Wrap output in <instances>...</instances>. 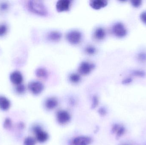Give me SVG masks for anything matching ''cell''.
Returning <instances> with one entry per match:
<instances>
[{
	"instance_id": "obj_4",
	"label": "cell",
	"mask_w": 146,
	"mask_h": 145,
	"mask_svg": "<svg viewBox=\"0 0 146 145\" xmlns=\"http://www.w3.org/2000/svg\"><path fill=\"white\" fill-rule=\"evenodd\" d=\"M95 68V65L88 61H83L80 64L78 71L80 75H86L90 74Z\"/></svg>"
},
{
	"instance_id": "obj_9",
	"label": "cell",
	"mask_w": 146,
	"mask_h": 145,
	"mask_svg": "<svg viewBox=\"0 0 146 145\" xmlns=\"http://www.w3.org/2000/svg\"><path fill=\"white\" fill-rule=\"evenodd\" d=\"M92 141V139L88 136H78L73 139L71 145H89Z\"/></svg>"
},
{
	"instance_id": "obj_30",
	"label": "cell",
	"mask_w": 146,
	"mask_h": 145,
	"mask_svg": "<svg viewBox=\"0 0 146 145\" xmlns=\"http://www.w3.org/2000/svg\"><path fill=\"white\" fill-rule=\"evenodd\" d=\"M122 145H128V144H122Z\"/></svg>"
},
{
	"instance_id": "obj_15",
	"label": "cell",
	"mask_w": 146,
	"mask_h": 145,
	"mask_svg": "<svg viewBox=\"0 0 146 145\" xmlns=\"http://www.w3.org/2000/svg\"><path fill=\"white\" fill-rule=\"evenodd\" d=\"M11 103L10 100L3 96H0V109L6 111L10 108Z\"/></svg>"
},
{
	"instance_id": "obj_8",
	"label": "cell",
	"mask_w": 146,
	"mask_h": 145,
	"mask_svg": "<svg viewBox=\"0 0 146 145\" xmlns=\"http://www.w3.org/2000/svg\"><path fill=\"white\" fill-rule=\"evenodd\" d=\"M72 1L70 0H60L56 2V8L59 12L69 11L72 5Z\"/></svg>"
},
{
	"instance_id": "obj_29",
	"label": "cell",
	"mask_w": 146,
	"mask_h": 145,
	"mask_svg": "<svg viewBox=\"0 0 146 145\" xmlns=\"http://www.w3.org/2000/svg\"><path fill=\"white\" fill-rule=\"evenodd\" d=\"M18 127L20 129H23L25 128V124L23 123H20L18 125Z\"/></svg>"
},
{
	"instance_id": "obj_27",
	"label": "cell",
	"mask_w": 146,
	"mask_h": 145,
	"mask_svg": "<svg viewBox=\"0 0 146 145\" xmlns=\"http://www.w3.org/2000/svg\"><path fill=\"white\" fill-rule=\"evenodd\" d=\"M141 18L142 21H143L145 24H146V13H143L141 14Z\"/></svg>"
},
{
	"instance_id": "obj_12",
	"label": "cell",
	"mask_w": 146,
	"mask_h": 145,
	"mask_svg": "<svg viewBox=\"0 0 146 145\" xmlns=\"http://www.w3.org/2000/svg\"><path fill=\"white\" fill-rule=\"evenodd\" d=\"M106 35V32L103 27H97L94 31V37L97 41H102L105 37Z\"/></svg>"
},
{
	"instance_id": "obj_18",
	"label": "cell",
	"mask_w": 146,
	"mask_h": 145,
	"mask_svg": "<svg viewBox=\"0 0 146 145\" xmlns=\"http://www.w3.org/2000/svg\"><path fill=\"white\" fill-rule=\"evenodd\" d=\"M85 52L88 55H93L97 52V49L92 45H88L85 47L84 49Z\"/></svg>"
},
{
	"instance_id": "obj_21",
	"label": "cell",
	"mask_w": 146,
	"mask_h": 145,
	"mask_svg": "<svg viewBox=\"0 0 146 145\" xmlns=\"http://www.w3.org/2000/svg\"><path fill=\"white\" fill-rule=\"evenodd\" d=\"M13 126L12 120L9 118H7L5 119L3 123V127L7 130H9L12 128Z\"/></svg>"
},
{
	"instance_id": "obj_13",
	"label": "cell",
	"mask_w": 146,
	"mask_h": 145,
	"mask_svg": "<svg viewBox=\"0 0 146 145\" xmlns=\"http://www.w3.org/2000/svg\"><path fill=\"white\" fill-rule=\"evenodd\" d=\"M58 105V100L54 97H50L46 99L45 106L46 109L51 110L57 107Z\"/></svg>"
},
{
	"instance_id": "obj_24",
	"label": "cell",
	"mask_w": 146,
	"mask_h": 145,
	"mask_svg": "<svg viewBox=\"0 0 146 145\" xmlns=\"http://www.w3.org/2000/svg\"><path fill=\"white\" fill-rule=\"evenodd\" d=\"M7 27L4 24L0 25V36L3 35L7 32Z\"/></svg>"
},
{
	"instance_id": "obj_5",
	"label": "cell",
	"mask_w": 146,
	"mask_h": 145,
	"mask_svg": "<svg viewBox=\"0 0 146 145\" xmlns=\"http://www.w3.org/2000/svg\"><path fill=\"white\" fill-rule=\"evenodd\" d=\"M28 89L33 94L38 95L43 91L44 86L41 82L33 81L28 83Z\"/></svg>"
},
{
	"instance_id": "obj_23",
	"label": "cell",
	"mask_w": 146,
	"mask_h": 145,
	"mask_svg": "<svg viewBox=\"0 0 146 145\" xmlns=\"http://www.w3.org/2000/svg\"><path fill=\"white\" fill-rule=\"evenodd\" d=\"M99 104V99L98 97L96 95H94L92 98V108L95 109L98 106Z\"/></svg>"
},
{
	"instance_id": "obj_17",
	"label": "cell",
	"mask_w": 146,
	"mask_h": 145,
	"mask_svg": "<svg viewBox=\"0 0 146 145\" xmlns=\"http://www.w3.org/2000/svg\"><path fill=\"white\" fill-rule=\"evenodd\" d=\"M69 81L72 83L76 84L81 81V76L79 73H72L68 76Z\"/></svg>"
},
{
	"instance_id": "obj_1",
	"label": "cell",
	"mask_w": 146,
	"mask_h": 145,
	"mask_svg": "<svg viewBox=\"0 0 146 145\" xmlns=\"http://www.w3.org/2000/svg\"><path fill=\"white\" fill-rule=\"evenodd\" d=\"M29 10L35 14L41 16H46L48 11L44 3L40 1H30L27 3Z\"/></svg>"
},
{
	"instance_id": "obj_6",
	"label": "cell",
	"mask_w": 146,
	"mask_h": 145,
	"mask_svg": "<svg viewBox=\"0 0 146 145\" xmlns=\"http://www.w3.org/2000/svg\"><path fill=\"white\" fill-rule=\"evenodd\" d=\"M71 115L67 111L60 110L56 113L57 121L62 125H65L69 122L71 120Z\"/></svg>"
},
{
	"instance_id": "obj_19",
	"label": "cell",
	"mask_w": 146,
	"mask_h": 145,
	"mask_svg": "<svg viewBox=\"0 0 146 145\" xmlns=\"http://www.w3.org/2000/svg\"><path fill=\"white\" fill-rule=\"evenodd\" d=\"M126 128L124 126H122V125H119V127L117 129L115 133V134H116L117 138H119L122 136H123L126 133Z\"/></svg>"
},
{
	"instance_id": "obj_10",
	"label": "cell",
	"mask_w": 146,
	"mask_h": 145,
	"mask_svg": "<svg viewBox=\"0 0 146 145\" xmlns=\"http://www.w3.org/2000/svg\"><path fill=\"white\" fill-rule=\"evenodd\" d=\"M108 4V1L106 0H92L90 1V7L95 10H99L105 7Z\"/></svg>"
},
{
	"instance_id": "obj_7",
	"label": "cell",
	"mask_w": 146,
	"mask_h": 145,
	"mask_svg": "<svg viewBox=\"0 0 146 145\" xmlns=\"http://www.w3.org/2000/svg\"><path fill=\"white\" fill-rule=\"evenodd\" d=\"M112 33L118 37H123L127 34V30L123 24L120 23L115 24L112 27Z\"/></svg>"
},
{
	"instance_id": "obj_2",
	"label": "cell",
	"mask_w": 146,
	"mask_h": 145,
	"mask_svg": "<svg viewBox=\"0 0 146 145\" xmlns=\"http://www.w3.org/2000/svg\"><path fill=\"white\" fill-rule=\"evenodd\" d=\"M32 131L35 135V139L38 142L43 143L48 139V134L44 131L40 126L35 125L32 128Z\"/></svg>"
},
{
	"instance_id": "obj_26",
	"label": "cell",
	"mask_w": 146,
	"mask_h": 145,
	"mask_svg": "<svg viewBox=\"0 0 146 145\" xmlns=\"http://www.w3.org/2000/svg\"><path fill=\"white\" fill-rule=\"evenodd\" d=\"M8 4L6 2H3L0 4V8L2 10H6L8 8Z\"/></svg>"
},
{
	"instance_id": "obj_28",
	"label": "cell",
	"mask_w": 146,
	"mask_h": 145,
	"mask_svg": "<svg viewBox=\"0 0 146 145\" xmlns=\"http://www.w3.org/2000/svg\"><path fill=\"white\" fill-rule=\"evenodd\" d=\"M140 4V1H133V4L135 7H138V6H139Z\"/></svg>"
},
{
	"instance_id": "obj_22",
	"label": "cell",
	"mask_w": 146,
	"mask_h": 145,
	"mask_svg": "<svg viewBox=\"0 0 146 145\" xmlns=\"http://www.w3.org/2000/svg\"><path fill=\"white\" fill-rule=\"evenodd\" d=\"M15 89L18 93L19 94H22L24 93L25 92L26 87L25 85L21 84L17 85Z\"/></svg>"
},
{
	"instance_id": "obj_14",
	"label": "cell",
	"mask_w": 146,
	"mask_h": 145,
	"mask_svg": "<svg viewBox=\"0 0 146 145\" xmlns=\"http://www.w3.org/2000/svg\"><path fill=\"white\" fill-rule=\"evenodd\" d=\"M62 34L58 31H52L47 35V38L49 41L53 42H58L61 40Z\"/></svg>"
},
{
	"instance_id": "obj_11",
	"label": "cell",
	"mask_w": 146,
	"mask_h": 145,
	"mask_svg": "<svg viewBox=\"0 0 146 145\" xmlns=\"http://www.w3.org/2000/svg\"><path fill=\"white\" fill-rule=\"evenodd\" d=\"M10 79L12 82L16 85L21 84L23 80L22 74L18 71L13 72L10 74Z\"/></svg>"
},
{
	"instance_id": "obj_20",
	"label": "cell",
	"mask_w": 146,
	"mask_h": 145,
	"mask_svg": "<svg viewBox=\"0 0 146 145\" xmlns=\"http://www.w3.org/2000/svg\"><path fill=\"white\" fill-rule=\"evenodd\" d=\"M36 140L32 137H27L24 141V145H36Z\"/></svg>"
},
{
	"instance_id": "obj_16",
	"label": "cell",
	"mask_w": 146,
	"mask_h": 145,
	"mask_svg": "<svg viewBox=\"0 0 146 145\" xmlns=\"http://www.w3.org/2000/svg\"><path fill=\"white\" fill-rule=\"evenodd\" d=\"M35 73L36 76L40 79H46L48 78V73L47 70L42 67L38 68L36 70Z\"/></svg>"
},
{
	"instance_id": "obj_25",
	"label": "cell",
	"mask_w": 146,
	"mask_h": 145,
	"mask_svg": "<svg viewBox=\"0 0 146 145\" xmlns=\"http://www.w3.org/2000/svg\"><path fill=\"white\" fill-rule=\"evenodd\" d=\"M99 114L101 116H105L107 114V110L104 107H102L100 108L98 110Z\"/></svg>"
},
{
	"instance_id": "obj_3",
	"label": "cell",
	"mask_w": 146,
	"mask_h": 145,
	"mask_svg": "<svg viewBox=\"0 0 146 145\" xmlns=\"http://www.w3.org/2000/svg\"><path fill=\"white\" fill-rule=\"evenodd\" d=\"M66 38L69 43L72 45H77L81 42L82 35L81 32L77 30H73L67 32Z\"/></svg>"
}]
</instances>
